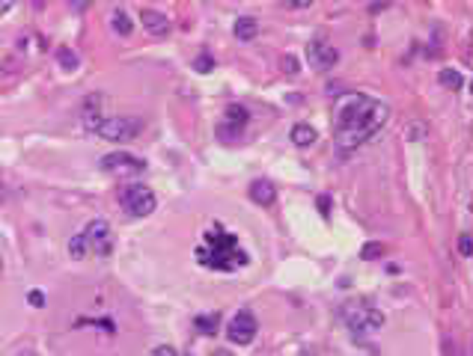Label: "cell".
<instances>
[{
	"instance_id": "16",
	"label": "cell",
	"mask_w": 473,
	"mask_h": 356,
	"mask_svg": "<svg viewBox=\"0 0 473 356\" xmlns=\"http://www.w3.org/2000/svg\"><path fill=\"white\" fill-rule=\"evenodd\" d=\"M194 326L200 330L203 335H214L218 333V326H221V315L218 312H212V315H196L194 318Z\"/></svg>"
},
{
	"instance_id": "7",
	"label": "cell",
	"mask_w": 473,
	"mask_h": 356,
	"mask_svg": "<svg viewBox=\"0 0 473 356\" xmlns=\"http://www.w3.org/2000/svg\"><path fill=\"white\" fill-rule=\"evenodd\" d=\"M81 235H84V244H86V255H95V259L111 255V250H113V232H111V226H107V220L86 223V229Z\"/></svg>"
},
{
	"instance_id": "30",
	"label": "cell",
	"mask_w": 473,
	"mask_h": 356,
	"mask_svg": "<svg viewBox=\"0 0 473 356\" xmlns=\"http://www.w3.org/2000/svg\"><path fill=\"white\" fill-rule=\"evenodd\" d=\"M188 356H194V353H188Z\"/></svg>"
},
{
	"instance_id": "9",
	"label": "cell",
	"mask_w": 473,
	"mask_h": 356,
	"mask_svg": "<svg viewBox=\"0 0 473 356\" xmlns=\"http://www.w3.org/2000/svg\"><path fill=\"white\" fill-rule=\"evenodd\" d=\"M248 122H250V113L244 110L241 104H230L223 110V122L218 125V137H221V140H226V143L239 140V134L248 128Z\"/></svg>"
},
{
	"instance_id": "10",
	"label": "cell",
	"mask_w": 473,
	"mask_h": 356,
	"mask_svg": "<svg viewBox=\"0 0 473 356\" xmlns=\"http://www.w3.org/2000/svg\"><path fill=\"white\" fill-rule=\"evenodd\" d=\"M307 63L315 72H331L340 63V51L331 42H324V39H313L307 45Z\"/></svg>"
},
{
	"instance_id": "4",
	"label": "cell",
	"mask_w": 473,
	"mask_h": 356,
	"mask_svg": "<svg viewBox=\"0 0 473 356\" xmlns=\"http://www.w3.org/2000/svg\"><path fill=\"white\" fill-rule=\"evenodd\" d=\"M140 131H143V119L137 116H104L95 128V134L107 143H131Z\"/></svg>"
},
{
	"instance_id": "28",
	"label": "cell",
	"mask_w": 473,
	"mask_h": 356,
	"mask_svg": "<svg viewBox=\"0 0 473 356\" xmlns=\"http://www.w3.org/2000/svg\"><path fill=\"white\" fill-rule=\"evenodd\" d=\"M301 356H313V353H310V350H304V353H301Z\"/></svg>"
},
{
	"instance_id": "27",
	"label": "cell",
	"mask_w": 473,
	"mask_h": 356,
	"mask_svg": "<svg viewBox=\"0 0 473 356\" xmlns=\"http://www.w3.org/2000/svg\"><path fill=\"white\" fill-rule=\"evenodd\" d=\"M9 9H12V6H9V3H6V6H0V15H3V12H9Z\"/></svg>"
},
{
	"instance_id": "12",
	"label": "cell",
	"mask_w": 473,
	"mask_h": 356,
	"mask_svg": "<svg viewBox=\"0 0 473 356\" xmlns=\"http://www.w3.org/2000/svg\"><path fill=\"white\" fill-rule=\"evenodd\" d=\"M248 193H250V199L256 205H262V208L274 205V199H277V190H274V184L268 181V178H256V181H250Z\"/></svg>"
},
{
	"instance_id": "5",
	"label": "cell",
	"mask_w": 473,
	"mask_h": 356,
	"mask_svg": "<svg viewBox=\"0 0 473 356\" xmlns=\"http://www.w3.org/2000/svg\"><path fill=\"white\" fill-rule=\"evenodd\" d=\"M120 205L131 217H149L158 208V196L152 187H146V184H125L120 190Z\"/></svg>"
},
{
	"instance_id": "21",
	"label": "cell",
	"mask_w": 473,
	"mask_h": 356,
	"mask_svg": "<svg viewBox=\"0 0 473 356\" xmlns=\"http://www.w3.org/2000/svg\"><path fill=\"white\" fill-rule=\"evenodd\" d=\"M458 253L465 255V259H470V253H473V244H470V235L467 232L458 237Z\"/></svg>"
},
{
	"instance_id": "11",
	"label": "cell",
	"mask_w": 473,
	"mask_h": 356,
	"mask_svg": "<svg viewBox=\"0 0 473 356\" xmlns=\"http://www.w3.org/2000/svg\"><path fill=\"white\" fill-rule=\"evenodd\" d=\"M140 24H143L146 33H152V36L170 33V18L164 12H155V9H140Z\"/></svg>"
},
{
	"instance_id": "3",
	"label": "cell",
	"mask_w": 473,
	"mask_h": 356,
	"mask_svg": "<svg viewBox=\"0 0 473 356\" xmlns=\"http://www.w3.org/2000/svg\"><path fill=\"white\" fill-rule=\"evenodd\" d=\"M340 321L349 326L354 335H375L381 333V326L387 324L384 312L375 306V300L369 297H354L340 306Z\"/></svg>"
},
{
	"instance_id": "25",
	"label": "cell",
	"mask_w": 473,
	"mask_h": 356,
	"mask_svg": "<svg viewBox=\"0 0 473 356\" xmlns=\"http://www.w3.org/2000/svg\"><path fill=\"white\" fill-rule=\"evenodd\" d=\"M27 300H30V306H36V309H39V306H45V294L42 291H30Z\"/></svg>"
},
{
	"instance_id": "15",
	"label": "cell",
	"mask_w": 473,
	"mask_h": 356,
	"mask_svg": "<svg viewBox=\"0 0 473 356\" xmlns=\"http://www.w3.org/2000/svg\"><path fill=\"white\" fill-rule=\"evenodd\" d=\"M111 27H113V33L122 36V39L134 33V21H131V15H128L125 9H113L111 12Z\"/></svg>"
},
{
	"instance_id": "22",
	"label": "cell",
	"mask_w": 473,
	"mask_h": 356,
	"mask_svg": "<svg viewBox=\"0 0 473 356\" xmlns=\"http://www.w3.org/2000/svg\"><path fill=\"white\" fill-rule=\"evenodd\" d=\"M149 356H179V350H176L173 344H158V348Z\"/></svg>"
},
{
	"instance_id": "29",
	"label": "cell",
	"mask_w": 473,
	"mask_h": 356,
	"mask_svg": "<svg viewBox=\"0 0 473 356\" xmlns=\"http://www.w3.org/2000/svg\"><path fill=\"white\" fill-rule=\"evenodd\" d=\"M0 273H3V261H0Z\"/></svg>"
},
{
	"instance_id": "1",
	"label": "cell",
	"mask_w": 473,
	"mask_h": 356,
	"mask_svg": "<svg viewBox=\"0 0 473 356\" xmlns=\"http://www.w3.org/2000/svg\"><path fill=\"white\" fill-rule=\"evenodd\" d=\"M390 119V107L372 95H354L337 110L333 140L342 152H351L363 143H369Z\"/></svg>"
},
{
	"instance_id": "18",
	"label": "cell",
	"mask_w": 473,
	"mask_h": 356,
	"mask_svg": "<svg viewBox=\"0 0 473 356\" xmlns=\"http://www.w3.org/2000/svg\"><path fill=\"white\" fill-rule=\"evenodd\" d=\"M57 63H60L63 72H75V68L81 66V57H77L72 48H60V51H57Z\"/></svg>"
},
{
	"instance_id": "20",
	"label": "cell",
	"mask_w": 473,
	"mask_h": 356,
	"mask_svg": "<svg viewBox=\"0 0 473 356\" xmlns=\"http://www.w3.org/2000/svg\"><path fill=\"white\" fill-rule=\"evenodd\" d=\"M68 253H72V259H86V244H84V235L81 232L72 237V244H68Z\"/></svg>"
},
{
	"instance_id": "17",
	"label": "cell",
	"mask_w": 473,
	"mask_h": 356,
	"mask_svg": "<svg viewBox=\"0 0 473 356\" xmlns=\"http://www.w3.org/2000/svg\"><path fill=\"white\" fill-rule=\"evenodd\" d=\"M438 81H440V86H447V89H461V86H465V77H461L458 68H440Z\"/></svg>"
},
{
	"instance_id": "23",
	"label": "cell",
	"mask_w": 473,
	"mask_h": 356,
	"mask_svg": "<svg viewBox=\"0 0 473 356\" xmlns=\"http://www.w3.org/2000/svg\"><path fill=\"white\" fill-rule=\"evenodd\" d=\"M283 68H286V75H298V63H295V57H286Z\"/></svg>"
},
{
	"instance_id": "19",
	"label": "cell",
	"mask_w": 473,
	"mask_h": 356,
	"mask_svg": "<svg viewBox=\"0 0 473 356\" xmlns=\"http://www.w3.org/2000/svg\"><path fill=\"white\" fill-rule=\"evenodd\" d=\"M384 253H387V246H384L381 241H372V244H367V246L360 250V259H363V261H375V259H381Z\"/></svg>"
},
{
	"instance_id": "14",
	"label": "cell",
	"mask_w": 473,
	"mask_h": 356,
	"mask_svg": "<svg viewBox=\"0 0 473 356\" xmlns=\"http://www.w3.org/2000/svg\"><path fill=\"white\" fill-rule=\"evenodd\" d=\"M232 33L239 36L241 42H250V39L259 36V21H256V18H250V15H239V18H235Z\"/></svg>"
},
{
	"instance_id": "13",
	"label": "cell",
	"mask_w": 473,
	"mask_h": 356,
	"mask_svg": "<svg viewBox=\"0 0 473 356\" xmlns=\"http://www.w3.org/2000/svg\"><path fill=\"white\" fill-rule=\"evenodd\" d=\"M289 137H292V143L298 146V148H310L315 140H319V131H315L313 125H307V122H298V125L292 128Z\"/></svg>"
},
{
	"instance_id": "24",
	"label": "cell",
	"mask_w": 473,
	"mask_h": 356,
	"mask_svg": "<svg viewBox=\"0 0 473 356\" xmlns=\"http://www.w3.org/2000/svg\"><path fill=\"white\" fill-rule=\"evenodd\" d=\"M212 66H214V63H212V57H205V54H203L200 59H196V68H200V72H212Z\"/></svg>"
},
{
	"instance_id": "6",
	"label": "cell",
	"mask_w": 473,
	"mask_h": 356,
	"mask_svg": "<svg viewBox=\"0 0 473 356\" xmlns=\"http://www.w3.org/2000/svg\"><path fill=\"white\" fill-rule=\"evenodd\" d=\"M98 166H102L104 172L120 175V178H131V175H143L146 172V161H143V157L125 152V148H120V152H107L102 161H98Z\"/></svg>"
},
{
	"instance_id": "8",
	"label": "cell",
	"mask_w": 473,
	"mask_h": 356,
	"mask_svg": "<svg viewBox=\"0 0 473 356\" xmlns=\"http://www.w3.org/2000/svg\"><path fill=\"white\" fill-rule=\"evenodd\" d=\"M256 333H259V324H256L253 312L241 309L239 315H232L230 324H226V339H230L232 344H239V348H244V344H253Z\"/></svg>"
},
{
	"instance_id": "2",
	"label": "cell",
	"mask_w": 473,
	"mask_h": 356,
	"mask_svg": "<svg viewBox=\"0 0 473 356\" xmlns=\"http://www.w3.org/2000/svg\"><path fill=\"white\" fill-rule=\"evenodd\" d=\"M196 261L209 270H223V273H232L239 267H248L250 264V255L239 246V237L232 232H223L221 226H214L212 232L203 235V244L196 246Z\"/></svg>"
},
{
	"instance_id": "26",
	"label": "cell",
	"mask_w": 473,
	"mask_h": 356,
	"mask_svg": "<svg viewBox=\"0 0 473 356\" xmlns=\"http://www.w3.org/2000/svg\"><path fill=\"white\" fill-rule=\"evenodd\" d=\"M319 208H322V214L328 217V211H331V199H328V196H322V199H319Z\"/></svg>"
}]
</instances>
